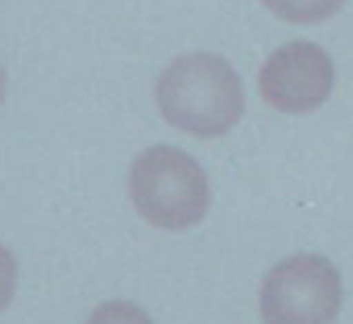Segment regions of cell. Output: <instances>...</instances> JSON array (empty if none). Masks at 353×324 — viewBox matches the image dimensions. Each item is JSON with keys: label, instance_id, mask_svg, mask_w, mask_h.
<instances>
[{"label": "cell", "instance_id": "cell-7", "mask_svg": "<svg viewBox=\"0 0 353 324\" xmlns=\"http://www.w3.org/2000/svg\"><path fill=\"white\" fill-rule=\"evenodd\" d=\"M17 285V261L6 247L0 245V312L10 305Z\"/></svg>", "mask_w": 353, "mask_h": 324}, {"label": "cell", "instance_id": "cell-4", "mask_svg": "<svg viewBox=\"0 0 353 324\" xmlns=\"http://www.w3.org/2000/svg\"><path fill=\"white\" fill-rule=\"evenodd\" d=\"M334 88V63L319 46L290 41L259 70L261 97L285 114H305L324 104Z\"/></svg>", "mask_w": 353, "mask_h": 324}, {"label": "cell", "instance_id": "cell-2", "mask_svg": "<svg viewBox=\"0 0 353 324\" xmlns=\"http://www.w3.org/2000/svg\"><path fill=\"white\" fill-rule=\"evenodd\" d=\"M136 211L155 227L187 230L203 221L211 203L206 172L179 148L155 145L141 152L131 168Z\"/></svg>", "mask_w": 353, "mask_h": 324}, {"label": "cell", "instance_id": "cell-6", "mask_svg": "<svg viewBox=\"0 0 353 324\" xmlns=\"http://www.w3.org/2000/svg\"><path fill=\"white\" fill-rule=\"evenodd\" d=\"M88 324H152L150 317L143 312L138 305L126 300H112V303L99 305L88 319Z\"/></svg>", "mask_w": 353, "mask_h": 324}, {"label": "cell", "instance_id": "cell-1", "mask_svg": "<svg viewBox=\"0 0 353 324\" xmlns=\"http://www.w3.org/2000/svg\"><path fill=\"white\" fill-rule=\"evenodd\" d=\"M155 97L167 123L199 138L223 136L245 112L240 75L213 54L172 61L157 80Z\"/></svg>", "mask_w": 353, "mask_h": 324}, {"label": "cell", "instance_id": "cell-8", "mask_svg": "<svg viewBox=\"0 0 353 324\" xmlns=\"http://www.w3.org/2000/svg\"><path fill=\"white\" fill-rule=\"evenodd\" d=\"M6 90H8V80H6L3 68H0V104H3V99H6Z\"/></svg>", "mask_w": 353, "mask_h": 324}, {"label": "cell", "instance_id": "cell-3", "mask_svg": "<svg viewBox=\"0 0 353 324\" xmlns=\"http://www.w3.org/2000/svg\"><path fill=\"white\" fill-rule=\"evenodd\" d=\"M341 307V279L317 254H295L269 271L261 285L266 324H332Z\"/></svg>", "mask_w": 353, "mask_h": 324}, {"label": "cell", "instance_id": "cell-5", "mask_svg": "<svg viewBox=\"0 0 353 324\" xmlns=\"http://www.w3.org/2000/svg\"><path fill=\"white\" fill-rule=\"evenodd\" d=\"M276 17L293 25H314L332 17L343 0H261Z\"/></svg>", "mask_w": 353, "mask_h": 324}]
</instances>
